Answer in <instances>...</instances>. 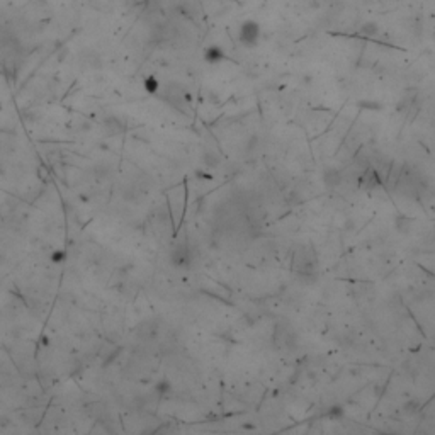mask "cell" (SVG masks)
Listing matches in <instances>:
<instances>
[{"mask_svg":"<svg viewBox=\"0 0 435 435\" xmlns=\"http://www.w3.org/2000/svg\"><path fill=\"white\" fill-rule=\"evenodd\" d=\"M206 162H208V165L216 167L217 163L221 162V158H220V155H216L214 151H208V153H206Z\"/></svg>","mask_w":435,"mask_h":435,"instance_id":"4","label":"cell"},{"mask_svg":"<svg viewBox=\"0 0 435 435\" xmlns=\"http://www.w3.org/2000/svg\"><path fill=\"white\" fill-rule=\"evenodd\" d=\"M376 31H378V24H374V23H367L360 28V33L362 34H376Z\"/></svg>","mask_w":435,"mask_h":435,"instance_id":"5","label":"cell"},{"mask_svg":"<svg viewBox=\"0 0 435 435\" xmlns=\"http://www.w3.org/2000/svg\"><path fill=\"white\" fill-rule=\"evenodd\" d=\"M342 413H343V410H342L340 406H333L332 410H330V417H333V418H335V417H340Z\"/></svg>","mask_w":435,"mask_h":435,"instance_id":"7","label":"cell"},{"mask_svg":"<svg viewBox=\"0 0 435 435\" xmlns=\"http://www.w3.org/2000/svg\"><path fill=\"white\" fill-rule=\"evenodd\" d=\"M272 435H279V433H272Z\"/></svg>","mask_w":435,"mask_h":435,"instance_id":"8","label":"cell"},{"mask_svg":"<svg viewBox=\"0 0 435 435\" xmlns=\"http://www.w3.org/2000/svg\"><path fill=\"white\" fill-rule=\"evenodd\" d=\"M204 60L208 63H211V65H217V63L226 60V53L221 46L211 45L204 50Z\"/></svg>","mask_w":435,"mask_h":435,"instance_id":"2","label":"cell"},{"mask_svg":"<svg viewBox=\"0 0 435 435\" xmlns=\"http://www.w3.org/2000/svg\"><path fill=\"white\" fill-rule=\"evenodd\" d=\"M359 105H360V107H367L369 111H379L381 109V105L378 102H373V100H371V102H365V100H362V102H359Z\"/></svg>","mask_w":435,"mask_h":435,"instance_id":"6","label":"cell"},{"mask_svg":"<svg viewBox=\"0 0 435 435\" xmlns=\"http://www.w3.org/2000/svg\"><path fill=\"white\" fill-rule=\"evenodd\" d=\"M145 87H146V90H148L150 94H157L158 89H160V83H158V80H157L155 77H150V78H146Z\"/></svg>","mask_w":435,"mask_h":435,"instance_id":"3","label":"cell"},{"mask_svg":"<svg viewBox=\"0 0 435 435\" xmlns=\"http://www.w3.org/2000/svg\"><path fill=\"white\" fill-rule=\"evenodd\" d=\"M260 39V26L255 20H245L238 28V43L245 48H253Z\"/></svg>","mask_w":435,"mask_h":435,"instance_id":"1","label":"cell"}]
</instances>
